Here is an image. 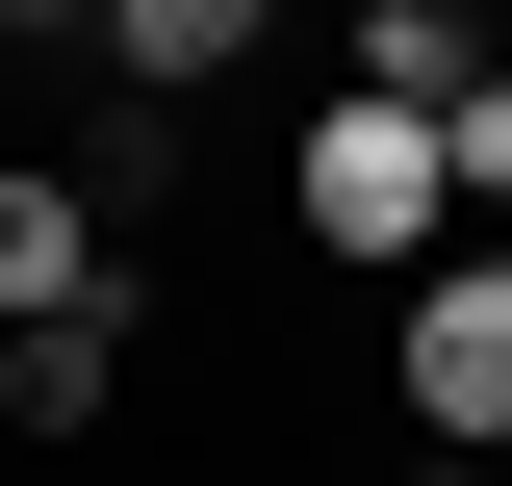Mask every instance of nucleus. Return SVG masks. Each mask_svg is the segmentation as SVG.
Masks as SVG:
<instances>
[{
  "label": "nucleus",
  "mask_w": 512,
  "mask_h": 486,
  "mask_svg": "<svg viewBox=\"0 0 512 486\" xmlns=\"http://www.w3.org/2000/svg\"><path fill=\"white\" fill-rule=\"evenodd\" d=\"M282 231L384 307V282H436V256H461V154H436L410 103H359V77H333V103L282 128Z\"/></svg>",
  "instance_id": "nucleus-1"
},
{
  "label": "nucleus",
  "mask_w": 512,
  "mask_h": 486,
  "mask_svg": "<svg viewBox=\"0 0 512 486\" xmlns=\"http://www.w3.org/2000/svg\"><path fill=\"white\" fill-rule=\"evenodd\" d=\"M384 410H410V461H512V256L384 282Z\"/></svg>",
  "instance_id": "nucleus-2"
},
{
  "label": "nucleus",
  "mask_w": 512,
  "mask_h": 486,
  "mask_svg": "<svg viewBox=\"0 0 512 486\" xmlns=\"http://www.w3.org/2000/svg\"><path fill=\"white\" fill-rule=\"evenodd\" d=\"M52 307H180V282L77 205V154H0V333H52Z\"/></svg>",
  "instance_id": "nucleus-3"
},
{
  "label": "nucleus",
  "mask_w": 512,
  "mask_h": 486,
  "mask_svg": "<svg viewBox=\"0 0 512 486\" xmlns=\"http://www.w3.org/2000/svg\"><path fill=\"white\" fill-rule=\"evenodd\" d=\"M77 52H103V103H154V128H180V103H231V77L282 52V0H103Z\"/></svg>",
  "instance_id": "nucleus-4"
},
{
  "label": "nucleus",
  "mask_w": 512,
  "mask_h": 486,
  "mask_svg": "<svg viewBox=\"0 0 512 486\" xmlns=\"http://www.w3.org/2000/svg\"><path fill=\"white\" fill-rule=\"evenodd\" d=\"M128 359H154V307H52V333H0V435H26V461H77V435L128 410Z\"/></svg>",
  "instance_id": "nucleus-5"
},
{
  "label": "nucleus",
  "mask_w": 512,
  "mask_h": 486,
  "mask_svg": "<svg viewBox=\"0 0 512 486\" xmlns=\"http://www.w3.org/2000/svg\"><path fill=\"white\" fill-rule=\"evenodd\" d=\"M461 77H512V0H359V103H410V128H436Z\"/></svg>",
  "instance_id": "nucleus-6"
},
{
  "label": "nucleus",
  "mask_w": 512,
  "mask_h": 486,
  "mask_svg": "<svg viewBox=\"0 0 512 486\" xmlns=\"http://www.w3.org/2000/svg\"><path fill=\"white\" fill-rule=\"evenodd\" d=\"M436 154H461V205L512 231V77H461V103H436Z\"/></svg>",
  "instance_id": "nucleus-7"
},
{
  "label": "nucleus",
  "mask_w": 512,
  "mask_h": 486,
  "mask_svg": "<svg viewBox=\"0 0 512 486\" xmlns=\"http://www.w3.org/2000/svg\"><path fill=\"white\" fill-rule=\"evenodd\" d=\"M26 26H52V52H77V26H103V0H0V52H26Z\"/></svg>",
  "instance_id": "nucleus-8"
},
{
  "label": "nucleus",
  "mask_w": 512,
  "mask_h": 486,
  "mask_svg": "<svg viewBox=\"0 0 512 486\" xmlns=\"http://www.w3.org/2000/svg\"><path fill=\"white\" fill-rule=\"evenodd\" d=\"M384 486H512V461H384Z\"/></svg>",
  "instance_id": "nucleus-9"
},
{
  "label": "nucleus",
  "mask_w": 512,
  "mask_h": 486,
  "mask_svg": "<svg viewBox=\"0 0 512 486\" xmlns=\"http://www.w3.org/2000/svg\"><path fill=\"white\" fill-rule=\"evenodd\" d=\"M487 256H512V231H487Z\"/></svg>",
  "instance_id": "nucleus-10"
}]
</instances>
